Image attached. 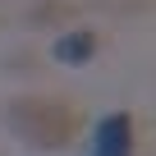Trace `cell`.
<instances>
[{"label":"cell","instance_id":"1","mask_svg":"<svg viewBox=\"0 0 156 156\" xmlns=\"http://www.w3.org/2000/svg\"><path fill=\"white\" fill-rule=\"evenodd\" d=\"M5 119L28 147H41V151H60L78 133V110L55 97H19Z\"/></svg>","mask_w":156,"mask_h":156},{"label":"cell","instance_id":"2","mask_svg":"<svg viewBox=\"0 0 156 156\" xmlns=\"http://www.w3.org/2000/svg\"><path fill=\"white\" fill-rule=\"evenodd\" d=\"M92 156H133V115L129 110H115L97 124Z\"/></svg>","mask_w":156,"mask_h":156},{"label":"cell","instance_id":"3","mask_svg":"<svg viewBox=\"0 0 156 156\" xmlns=\"http://www.w3.org/2000/svg\"><path fill=\"white\" fill-rule=\"evenodd\" d=\"M97 32H87V28H69L64 37H55V46H51V55L60 60V64H87L92 55H97Z\"/></svg>","mask_w":156,"mask_h":156},{"label":"cell","instance_id":"4","mask_svg":"<svg viewBox=\"0 0 156 156\" xmlns=\"http://www.w3.org/2000/svg\"><path fill=\"white\" fill-rule=\"evenodd\" d=\"M28 19L32 23H69L73 19V5H64V0H41V5H32Z\"/></svg>","mask_w":156,"mask_h":156}]
</instances>
